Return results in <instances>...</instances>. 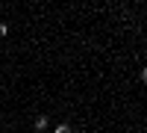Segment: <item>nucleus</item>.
Listing matches in <instances>:
<instances>
[{
  "label": "nucleus",
  "instance_id": "f257e3e1",
  "mask_svg": "<svg viewBox=\"0 0 147 133\" xmlns=\"http://www.w3.org/2000/svg\"><path fill=\"white\" fill-rule=\"evenodd\" d=\"M44 127H47V118H44V115H41V118H35V133H41Z\"/></svg>",
  "mask_w": 147,
  "mask_h": 133
},
{
  "label": "nucleus",
  "instance_id": "f03ea898",
  "mask_svg": "<svg viewBox=\"0 0 147 133\" xmlns=\"http://www.w3.org/2000/svg\"><path fill=\"white\" fill-rule=\"evenodd\" d=\"M53 133H71V127H68V124H56V130H53Z\"/></svg>",
  "mask_w": 147,
  "mask_h": 133
},
{
  "label": "nucleus",
  "instance_id": "7ed1b4c3",
  "mask_svg": "<svg viewBox=\"0 0 147 133\" xmlns=\"http://www.w3.org/2000/svg\"><path fill=\"white\" fill-rule=\"evenodd\" d=\"M9 33V27H6V24H0V35H6Z\"/></svg>",
  "mask_w": 147,
  "mask_h": 133
}]
</instances>
